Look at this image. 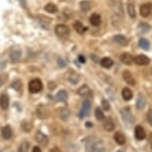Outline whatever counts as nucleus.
Listing matches in <instances>:
<instances>
[{
  "instance_id": "15",
  "label": "nucleus",
  "mask_w": 152,
  "mask_h": 152,
  "mask_svg": "<svg viewBox=\"0 0 152 152\" xmlns=\"http://www.w3.org/2000/svg\"><path fill=\"white\" fill-rule=\"evenodd\" d=\"M37 114H38V116L40 118H47L49 113H48V110L45 105L40 104L38 108H37Z\"/></svg>"
},
{
  "instance_id": "8",
  "label": "nucleus",
  "mask_w": 152,
  "mask_h": 152,
  "mask_svg": "<svg viewBox=\"0 0 152 152\" xmlns=\"http://www.w3.org/2000/svg\"><path fill=\"white\" fill-rule=\"evenodd\" d=\"M78 94L81 96H85V97H91L93 96V93H91V90L88 86H83L78 90Z\"/></svg>"
},
{
  "instance_id": "41",
  "label": "nucleus",
  "mask_w": 152,
  "mask_h": 152,
  "mask_svg": "<svg viewBox=\"0 0 152 152\" xmlns=\"http://www.w3.org/2000/svg\"><path fill=\"white\" fill-rule=\"evenodd\" d=\"M19 2H20V4H21L23 7L26 6V0H19Z\"/></svg>"
},
{
  "instance_id": "32",
  "label": "nucleus",
  "mask_w": 152,
  "mask_h": 152,
  "mask_svg": "<svg viewBox=\"0 0 152 152\" xmlns=\"http://www.w3.org/2000/svg\"><path fill=\"white\" fill-rule=\"evenodd\" d=\"M94 113H96V117L97 120H104V113H102V110H100L99 107H97L96 111H94Z\"/></svg>"
},
{
  "instance_id": "4",
  "label": "nucleus",
  "mask_w": 152,
  "mask_h": 152,
  "mask_svg": "<svg viewBox=\"0 0 152 152\" xmlns=\"http://www.w3.org/2000/svg\"><path fill=\"white\" fill-rule=\"evenodd\" d=\"M91 100L90 99H86L84 100L83 102V105H82V108L80 110V113H79V116L80 118H84L88 114L91 110Z\"/></svg>"
},
{
  "instance_id": "9",
  "label": "nucleus",
  "mask_w": 152,
  "mask_h": 152,
  "mask_svg": "<svg viewBox=\"0 0 152 152\" xmlns=\"http://www.w3.org/2000/svg\"><path fill=\"white\" fill-rule=\"evenodd\" d=\"M122 77H123V80H124V81L127 83L128 85L135 86L136 82H135V80H134V78H133L132 74H131L129 71H124V72H123Z\"/></svg>"
},
{
  "instance_id": "27",
  "label": "nucleus",
  "mask_w": 152,
  "mask_h": 152,
  "mask_svg": "<svg viewBox=\"0 0 152 152\" xmlns=\"http://www.w3.org/2000/svg\"><path fill=\"white\" fill-rule=\"evenodd\" d=\"M45 10L47 11V12H49V13L54 14V13L58 12V7H57L54 3H48L45 6Z\"/></svg>"
},
{
  "instance_id": "33",
  "label": "nucleus",
  "mask_w": 152,
  "mask_h": 152,
  "mask_svg": "<svg viewBox=\"0 0 152 152\" xmlns=\"http://www.w3.org/2000/svg\"><path fill=\"white\" fill-rule=\"evenodd\" d=\"M12 88H14V90H16V91H20V90H21V88H22L21 81H20V80H16V81H14L13 84H12Z\"/></svg>"
},
{
  "instance_id": "42",
  "label": "nucleus",
  "mask_w": 152,
  "mask_h": 152,
  "mask_svg": "<svg viewBox=\"0 0 152 152\" xmlns=\"http://www.w3.org/2000/svg\"><path fill=\"white\" fill-rule=\"evenodd\" d=\"M86 126L88 128H91V127H93V123L90 122V121H88V122H86Z\"/></svg>"
},
{
  "instance_id": "2",
  "label": "nucleus",
  "mask_w": 152,
  "mask_h": 152,
  "mask_svg": "<svg viewBox=\"0 0 152 152\" xmlns=\"http://www.w3.org/2000/svg\"><path fill=\"white\" fill-rule=\"evenodd\" d=\"M55 33L60 38H67V37L70 35V29H69V27L67 25L59 24V25H57L55 28Z\"/></svg>"
},
{
  "instance_id": "20",
  "label": "nucleus",
  "mask_w": 152,
  "mask_h": 152,
  "mask_svg": "<svg viewBox=\"0 0 152 152\" xmlns=\"http://www.w3.org/2000/svg\"><path fill=\"white\" fill-rule=\"evenodd\" d=\"M21 55H22L21 51H20V50H15V51H13V52L10 53L9 58L11 60V62L15 63V62H18L19 60L21 59Z\"/></svg>"
},
{
  "instance_id": "17",
  "label": "nucleus",
  "mask_w": 152,
  "mask_h": 152,
  "mask_svg": "<svg viewBox=\"0 0 152 152\" xmlns=\"http://www.w3.org/2000/svg\"><path fill=\"white\" fill-rule=\"evenodd\" d=\"M113 138H114V140H115V142L117 143V144H119V145H123L126 141L124 134H123L122 132H120V131H117V132L114 134Z\"/></svg>"
},
{
  "instance_id": "44",
  "label": "nucleus",
  "mask_w": 152,
  "mask_h": 152,
  "mask_svg": "<svg viewBox=\"0 0 152 152\" xmlns=\"http://www.w3.org/2000/svg\"><path fill=\"white\" fill-rule=\"evenodd\" d=\"M2 85H3V81H2V79L0 78V88L2 87Z\"/></svg>"
},
{
  "instance_id": "39",
  "label": "nucleus",
  "mask_w": 152,
  "mask_h": 152,
  "mask_svg": "<svg viewBox=\"0 0 152 152\" xmlns=\"http://www.w3.org/2000/svg\"><path fill=\"white\" fill-rule=\"evenodd\" d=\"M6 67V62L5 61H0V71H2Z\"/></svg>"
},
{
  "instance_id": "24",
  "label": "nucleus",
  "mask_w": 152,
  "mask_h": 152,
  "mask_svg": "<svg viewBox=\"0 0 152 152\" xmlns=\"http://www.w3.org/2000/svg\"><path fill=\"white\" fill-rule=\"evenodd\" d=\"M56 99L58 102H66L68 99V94L66 91H60L58 94H56Z\"/></svg>"
},
{
  "instance_id": "37",
  "label": "nucleus",
  "mask_w": 152,
  "mask_h": 152,
  "mask_svg": "<svg viewBox=\"0 0 152 152\" xmlns=\"http://www.w3.org/2000/svg\"><path fill=\"white\" fill-rule=\"evenodd\" d=\"M81 7H82V9L84 10V11H88L91 8V4H90V2H88V1L82 2V3H81Z\"/></svg>"
},
{
  "instance_id": "30",
  "label": "nucleus",
  "mask_w": 152,
  "mask_h": 152,
  "mask_svg": "<svg viewBox=\"0 0 152 152\" xmlns=\"http://www.w3.org/2000/svg\"><path fill=\"white\" fill-rule=\"evenodd\" d=\"M127 12L129 14V16L131 18H135L136 13H135V7H134L133 3H128L127 5Z\"/></svg>"
},
{
  "instance_id": "18",
  "label": "nucleus",
  "mask_w": 152,
  "mask_h": 152,
  "mask_svg": "<svg viewBox=\"0 0 152 152\" xmlns=\"http://www.w3.org/2000/svg\"><path fill=\"white\" fill-rule=\"evenodd\" d=\"M91 152H107V151H105V147H104V143L97 141L91 146Z\"/></svg>"
},
{
  "instance_id": "3",
  "label": "nucleus",
  "mask_w": 152,
  "mask_h": 152,
  "mask_svg": "<svg viewBox=\"0 0 152 152\" xmlns=\"http://www.w3.org/2000/svg\"><path fill=\"white\" fill-rule=\"evenodd\" d=\"M42 90H43V84L40 80L35 79V80H32V81L29 83V91L30 93L37 94V93H40Z\"/></svg>"
},
{
  "instance_id": "40",
  "label": "nucleus",
  "mask_w": 152,
  "mask_h": 152,
  "mask_svg": "<svg viewBox=\"0 0 152 152\" xmlns=\"http://www.w3.org/2000/svg\"><path fill=\"white\" fill-rule=\"evenodd\" d=\"M33 152H42L41 148L38 147V146H35V147L33 148Z\"/></svg>"
},
{
  "instance_id": "13",
  "label": "nucleus",
  "mask_w": 152,
  "mask_h": 152,
  "mask_svg": "<svg viewBox=\"0 0 152 152\" xmlns=\"http://www.w3.org/2000/svg\"><path fill=\"white\" fill-rule=\"evenodd\" d=\"M0 107L3 110H7L9 107V97H8L7 94H1V96H0Z\"/></svg>"
},
{
  "instance_id": "35",
  "label": "nucleus",
  "mask_w": 152,
  "mask_h": 152,
  "mask_svg": "<svg viewBox=\"0 0 152 152\" xmlns=\"http://www.w3.org/2000/svg\"><path fill=\"white\" fill-rule=\"evenodd\" d=\"M102 107L104 108V110H110V102H107V99H102Z\"/></svg>"
},
{
  "instance_id": "16",
  "label": "nucleus",
  "mask_w": 152,
  "mask_h": 152,
  "mask_svg": "<svg viewBox=\"0 0 152 152\" xmlns=\"http://www.w3.org/2000/svg\"><path fill=\"white\" fill-rule=\"evenodd\" d=\"M120 61L125 65H131L133 63V57L128 53H123L120 56Z\"/></svg>"
},
{
  "instance_id": "38",
  "label": "nucleus",
  "mask_w": 152,
  "mask_h": 152,
  "mask_svg": "<svg viewBox=\"0 0 152 152\" xmlns=\"http://www.w3.org/2000/svg\"><path fill=\"white\" fill-rule=\"evenodd\" d=\"M147 119H148V122L150 123V125L152 126V110H150L148 111V114H147Z\"/></svg>"
},
{
  "instance_id": "25",
  "label": "nucleus",
  "mask_w": 152,
  "mask_h": 152,
  "mask_svg": "<svg viewBox=\"0 0 152 152\" xmlns=\"http://www.w3.org/2000/svg\"><path fill=\"white\" fill-rule=\"evenodd\" d=\"M100 65L105 69H110L113 65V62L110 58H104L100 60Z\"/></svg>"
},
{
  "instance_id": "34",
  "label": "nucleus",
  "mask_w": 152,
  "mask_h": 152,
  "mask_svg": "<svg viewBox=\"0 0 152 152\" xmlns=\"http://www.w3.org/2000/svg\"><path fill=\"white\" fill-rule=\"evenodd\" d=\"M139 31H141L142 33H146L149 31V25L148 24H145V23H141V24H139Z\"/></svg>"
},
{
  "instance_id": "23",
  "label": "nucleus",
  "mask_w": 152,
  "mask_h": 152,
  "mask_svg": "<svg viewBox=\"0 0 152 152\" xmlns=\"http://www.w3.org/2000/svg\"><path fill=\"white\" fill-rule=\"evenodd\" d=\"M32 127L33 126L31 124V122L28 121V120H23L21 123V128L24 132H30V131L32 130Z\"/></svg>"
},
{
  "instance_id": "26",
  "label": "nucleus",
  "mask_w": 152,
  "mask_h": 152,
  "mask_svg": "<svg viewBox=\"0 0 152 152\" xmlns=\"http://www.w3.org/2000/svg\"><path fill=\"white\" fill-rule=\"evenodd\" d=\"M113 40L119 45H126L127 44V39L123 35H115L113 37Z\"/></svg>"
},
{
  "instance_id": "5",
  "label": "nucleus",
  "mask_w": 152,
  "mask_h": 152,
  "mask_svg": "<svg viewBox=\"0 0 152 152\" xmlns=\"http://www.w3.org/2000/svg\"><path fill=\"white\" fill-rule=\"evenodd\" d=\"M35 139L36 141L39 143V144H41L43 146H46L48 144V136L46 135V134H44L43 132H41V131H37L36 133V136H35Z\"/></svg>"
},
{
  "instance_id": "31",
  "label": "nucleus",
  "mask_w": 152,
  "mask_h": 152,
  "mask_svg": "<svg viewBox=\"0 0 152 152\" xmlns=\"http://www.w3.org/2000/svg\"><path fill=\"white\" fill-rule=\"evenodd\" d=\"M139 46L143 49V50H148V49L150 48V43H149L147 39L141 38L139 41Z\"/></svg>"
},
{
  "instance_id": "6",
  "label": "nucleus",
  "mask_w": 152,
  "mask_h": 152,
  "mask_svg": "<svg viewBox=\"0 0 152 152\" xmlns=\"http://www.w3.org/2000/svg\"><path fill=\"white\" fill-rule=\"evenodd\" d=\"M152 12V4L151 3H144L140 7V14L142 17H148Z\"/></svg>"
},
{
  "instance_id": "29",
  "label": "nucleus",
  "mask_w": 152,
  "mask_h": 152,
  "mask_svg": "<svg viewBox=\"0 0 152 152\" xmlns=\"http://www.w3.org/2000/svg\"><path fill=\"white\" fill-rule=\"evenodd\" d=\"M30 143L28 141H23L18 147V152H28L29 151Z\"/></svg>"
},
{
  "instance_id": "22",
  "label": "nucleus",
  "mask_w": 152,
  "mask_h": 152,
  "mask_svg": "<svg viewBox=\"0 0 152 152\" xmlns=\"http://www.w3.org/2000/svg\"><path fill=\"white\" fill-rule=\"evenodd\" d=\"M122 97H123V99H125V100H129L132 99V96H133V94H132V91H131V90H129L128 88H124L122 90Z\"/></svg>"
},
{
  "instance_id": "43",
  "label": "nucleus",
  "mask_w": 152,
  "mask_h": 152,
  "mask_svg": "<svg viewBox=\"0 0 152 152\" xmlns=\"http://www.w3.org/2000/svg\"><path fill=\"white\" fill-rule=\"evenodd\" d=\"M79 61L81 62V63H85V62H86V60H85V57H83V56H80V57H79Z\"/></svg>"
},
{
  "instance_id": "28",
  "label": "nucleus",
  "mask_w": 152,
  "mask_h": 152,
  "mask_svg": "<svg viewBox=\"0 0 152 152\" xmlns=\"http://www.w3.org/2000/svg\"><path fill=\"white\" fill-rule=\"evenodd\" d=\"M74 27L79 34H84V32L86 31V27H84V25L79 21H76L74 23Z\"/></svg>"
},
{
  "instance_id": "7",
  "label": "nucleus",
  "mask_w": 152,
  "mask_h": 152,
  "mask_svg": "<svg viewBox=\"0 0 152 152\" xmlns=\"http://www.w3.org/2000/svg\"><path fill=\"white\" fill-rule=\"evenodd\" d=\"M133 62L139 66H146L149 64V59L144 55H138L133 58Z\"/></svg>"
},
{
  "instance_id": "36",
  "label": "nucleus",
  "mask_w": 152,
  "mask_h": 152,
  "mask_svg": "<svg viewBox=\"0 0 152 152\" xmlns=\"http://www.w3.org/2000/svg\"><path fill=\"white\" fill-rule=\"evenodd\" d=\"M79 80H80V77L78 76V75H73V76H71V77H69V81H70L72 84H77V83L79 82Z\"/></svg>"
},
{
  "instance_id": "1",
  "label": "nucleus",
  "mask_w": 152,
  "mask_h": 152,
  "mask_svg": "<svg viewBox=\"0 0 152 152\" xmlns=\"http://www.w3.org/2000/svg\"><path fill=\"white\" fill-rule=\"evenodd\" d=\"M120 114H121V117L123 119V121L127 124H132L134 122V117L132 115V113H131L129 107H124L120 110Z\"/></svg>"
},
{
  "instance_id": "10",
  "label": "nucleus",
  "mask_w": 152,
  "mask_h": 152,
  "mask_svg": "<svg viewBox=\"0 0 152 152\" xmlns=\"http://www.w3.org/2000/svg\"><path fill=\"white\" fill-rule=\"evenodd\" d=\"M134 133H135L136 139H138V140H143V139H145V137H146V132H145L144 128H143L142 126L137 125L136 127H135V130H134Z\"/></svg>"
},
{
  "instance_id": "19",
  "label": "nucleus",
  "mask_w": 152,
  "mask_h": 152,
  "mask_svg": "<svg viewBox=\"0 0 152 152\" xmlns=\"http://www.w3.org/2000/svg\"><path fill=\"white\" fill-rule=\"evenodd\" d=\"M146 105V99H145V96L143 94H139L138 97L136 99V107L138 110H143Z\"/></svg>"
},
{
  "instance_id": "11",
  "label": "nucleus",
  "mask_w": 152,
  "mask_h": 152,
  "mask_svg": "<svg viewBox=\"0 0 152 152\" xmlns=\"http://www.w3.org/2000/svg\"><path fill=\"white\" fill-rule=\"evenodd\" d=\"M70 114H71L70 110H69L67 107H61L58 110V116L62 120H64V121H66V120L69 119V117H70Z\"/></svg>"
},
{
  "instance_id": "14",
  "label": "nucleus",
  "mask_w": 152,
  "mask_h": 152,
  "mask_svg": "<svg viewBox=\"0 0 152 152\" xmlns=\"http://www.w3.org/2000/svg\"><path fill=\"white\" fill-rule=\"evenodd\" d=\"M114 127H115V125H114V122L113 120L110 118V117H107V118H105L104 122V128L107 131H113L114 130Z\"/></svg>"
},
{
  "instance_id": "21",
  "label": "nucleus",
  "mask_w": 152,
  "mask_h": 152,
  "mask_svg": "<svg viewBox=\"0 0 152 152\" xmlns=\"http://www.w3.org/2000/svg\"><path fill=\"white\" fill-rule=\"evenodd\" d=\"M90 22L91 25H94V26H99L100 24V22H102V20H100V16L99 14L96 13H94L93 15L90 17Z\"/></svg>"
},
{
  "instance_id": "12",
  "label": "nucleus",
  "mask_w": 152,
  "mask_h": 152,
  "mask_svg": "<svg viewBox=\"0 0 152 152\" xmlns=\"http://www.w3.org/2000/svg\"><path fill=\"white\" fill-rule=\"evenodd\" d=\"M1 135L4 139H6V140L10 139L11 137H12V129H11L10 126L6 125V126H4V127H2Z\"/></svg>"
}]
</instances>
